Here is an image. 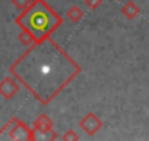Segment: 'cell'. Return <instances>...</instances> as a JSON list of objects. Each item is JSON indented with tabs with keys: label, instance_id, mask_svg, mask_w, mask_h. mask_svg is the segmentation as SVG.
<instances>
[{
	"label": "cell",
	"instance_id": "1",
	"mask_svg": "<svg viewBox=\"0 0 149 141\" xmlns=\"http://www.w3.org/2000/svg\"><path fill=\"white\" fill-rule=\"evenodd\" d=\"M9 72L40 103L48 104L81 72V66L47 35L31 44Z\"/></svg>",
	"mask_w": 149,
	"mask_h": 141
},
{
	"label": "cell",
	"instance_id": "2",
	"mask_svg": "<svg viewBox=\"0 0 149 141\" xmlns=\"http://www.w3.org/2000/svg\"><path fill=\"white\" fill-rule=\"evenodd\" d=\"M16 24L22 30L29 31L37 41L51 35L63 24V18L45 3V0H34L16 18Z\"/></svg>",
	"mask_w": 149,
	"mask_h": 141
},
{
	"label": "cell",
	"instance_id": "3",
	"mask_svg": "<svg viewBox=\"0 0 149 141\" xmlns=\"http://www.w3.org/2000/svg\"><path fill=\"white\" fill-rule=\"evenodd\" d=\"M6 129H9V135L6 138L9 140H37L35 135V129L28 128L24 122H21L18 118H13L6 126Z\"/></svg>",
	"mask_w": 149,
	"mask_h": 141
},
{
	"label": "cell",
	"instance_id": "4",
	"mask_svg": "<svg viewBox=\"0 0 149 141\" xmlns=\"http://www.w3.org/2000/svg\"><path fill=\"white\" fill-rule=\"evenodd\" d=\"M79 125H81V128H82L88 135H95V134L102 128V121H101L95 113L89 112V113H86V115L84 116V119L79 122Z\"/></svg>",
	"mask_w": 149,
	"mask_h": 141
},
{
	"label": "cell",
	"instance_id": "5",
	"mask_svg": "<svg viewBox=\"0 0 149 141\" xmlns=\"http://www.w3.org/2000/svg\"><path fill=\"white\" fill-rule=\"evenodd\" d=\"M19 88H21L19 81L15 77H6L0 82V96H3L5 99L9 100L19 91Z\"/></svg>",
	"mask_w": 149,
	"mask_h": 141
},
{
	"label": "cell",
	"instance_id": "6",
	"mask_svg": "<svg viewBox=\"0 0 149 141\" xmlns=\"http://www.w3.org/2000/svg\"><path fill=\"white\" fill-rule=\"evenodd\" d=\"M34 128H35V131L42 132V134H44V138H45V134H50V132L53 131V121H51L47 115H41V116H38V119L35 121Z\"/></svg>",
	"mask_w": 149,
	"mask_h": 141
},
{
	"label": "cell",
	"instance_id": "7",
	"mask_svg": "<svg viewBox=\"0 0 149 141\" xmlns=\"http://www.w3.org/2000/svg\"><path fill=\"white\" fill-rule=\"evenodd\" d=\"M121 13H123L127 19H134V18L140 13V9H139V6L133 2V0H130V2H127V3L121 8Z\"/></svg>",
	"mask_w": 149,
	"mask_h": 141
},
{
	"label": "cell",
	"instance_id": "8",
	"mask_svg": "<svg viewBox=\"0 0 149 141\" xmlns=\"http://www.w3.org/2000/svg\"><path fill=\"white\" fill-rule=\"evenodd\" d=\"M67 18L73 22V24H78L82 18H84V11L79 6H72L67 11Z\"/></svg>",
	"mask_w": 149,
	"mask_h": 141
},
{
	"label": "cell",
	"instance_id": "9",
	"mask_svg": "<svg viewBox=\"0 0 149 141\" xmlns=\"http://www.w3.org/2000/svg\"><path fill=\"white\" fill-rule=\"evenodd\" d=\"M19 41L24 44V46H31V44H34L35 43V37L29 32V31H26V30H22L21 31V34H19Z\"/></svg>",
	"mask_w": 149,
	"mask_h": 141
},
{
	"label": "cell",
	"instance_id": "10",
	"mask_svg": "<svg viewBox=\"0 0 149 141\" xmlns=\"http://www.w3.org/2000/svg\"><path fill=\"white\" fill-rule=\"evenodd\" d=\"M61 140H63V141H78V140H79V135L74 132L73 129H69V131H66V132L61 135Z\"/></svg>",
	"mask_w": 149,
	"mask_h": 141
},
{
	"label": "cell",
	"instance_id": "11",
	"mask_svg": "<svg viewBox=\"0 0 149 141\" xmlns=\"http://www.w3.org/2000/svg\"><path fill=\"white\" fill-rule=\"evenodd\" d=\"M12 3H13L19 11H25V9L32 3V0H12Z\"/></svg>",
	"mask_w": 149,
	"mask_h": 141
},
{
	"label": "cell",
	"instance_id": "12",
	"mask_svg": "<svg viewBox=\"0 0 149 141\" xmlns=\"http://www.w3.org/2000/svg\"><path fill=\"white\" fill-rule=\"evenodd\" d=\"M85 3H86V6L89 9H97L102 3V0H85Z\"/></svg>",
	"mask_w": 149,
	"mask_h": 141
}]
</instances>
